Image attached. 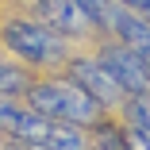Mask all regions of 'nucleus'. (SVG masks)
Instances as JSON below:
<instances>
[{
  "mask_svg": "<svg viewBox=\"0 0 150 150\" xmlns=\"http://www.w3.org/2000/svg\"><path fill=\"white\" fill-rule=\"evenodd\" d=\"M0 131L27 146H85V135L77 131V123L50 119L35 108L27 112V108L12 104V96H0Z\"/></svg>",
  "mask_w": 150,
  "mask_h": 150,
  "instance_id": "obj_1",
  "label": "nucleus"
},
{
  "mask_svg": "<svg viewBox=\"0 0 150 150\" xmlns=\"http://www.w3.org/2000/svg\"><path fill=\"white\" fill-rule=\"evenodd\" d=\"M27 100H31L35 112L50 115V119H62V123H96L100 119V104L85 93V88L69 77V81H39V85H27Z\"/></svg>",
  "mask_w": 150,
  "mask_h": 150,
  "instance_id": "obj_2",
  "label": "nucleus"
},
{
  "mask_svg": "<svg viewBox=\"0 0 150 150\" xmlns=\"http://www.w3.org/2000/svg\"><path fill=\"white\" fill-rule=\"evenodd\" d=\"M123 4H127L131 12H139V16H146V19H150V0H123Z\"/></svg>",
  "mask_w": 150,
  "mask_h": 150,
  "instance_id": "obj_11",
  "label": "nucleus"
},
{
  "mask_svg": "<svg viewBox=\"0 0 150 150\" xmlns=\"http://www.w3.org/2000/svg\"><path fill=\"white\" fill-rule=\"evenodd\" d=\"M115 31H119V39L139 54V62L150 69V19L139 16V12H131L123 4V12H119V19H115Z\"/></svg>",
  "mask_w": 150,
  "mask_h": 150,
  "instance_id": "obj_7",
  "label": "nucleus"
},
{
  "mask_svg": "<svg viewBox=\"0 0 150 150\" xmlns=\"http://www.w3.org/2000/svg\"><path fill=\"white\" fill-rule=\"evenodd\" d=\"M69 77L100 108H115V104H123V96H127V88L115 81V73L104 66V58H73V62H69Z\"/></svg>",
  "mask_w": 150,
  "mask_h": 150,
  "instance_id": "obj_4",
  "label": "nucleus"
},
{
  "mask_svg": "<svg viewBox=\"0 0 150 150\" xmlns=\"http://www.w3.org/2000/svg\"><path fill=\"white\" fill-rule=\"evenodd\" d=\"M35 16L58 35H88V27H93V19L85 16L77 0H35Z\"/></svg>",
  "mask_w": 150,
  "mask_h": 150,
  "instance_id": "obj_6",
  "label": "nucleus"
},
{
  "mask_svg": "<svg viewBox=\"0 0 150 150\" xmlns=\"http://www.w3.org/2000/svg\"><path fill=\"white\" fill-rule=\"evenodd\" d=\"M16 93H27V77H23V69L0 62V96H16Z\"/></svg>",
  "mask_w": 150,
  "mask_h": 150,
  "instance_id": "obj_10",
  "label": "nucleus"
},
{
  "mask_svg": "<svg viewBox=\"0 0 150 150\" xmlns=\"http://www.w3.org/2000/svg\"><path fill=\"white\" fill-rule=\"evenodd\" d=\"M4 42H8V50H16L19 58L39 62V66L66 62V42L46 23H8L4 27Z\"/></svg>",
  "mask_w": 150,
  "mask_h": 150,
  "instance_id": "obj_3",
  "label": "nucleus"
},
{
  "mask_svg": "<svg viewBox=\"0 0 150 150\" xmlns=\"http://www.w3.org/2000/svg\"><path fill=\"white\" fill-rule=\"evenodd\" d=\"M77 4L85 8V16L93 19V27H100V31H115V19L123 12V0H77Z\"/></svg>",
  "mask_w": 150,
  "mask_h": 150,
  "instance_id": "obj_8",
  "label": "nucleus"
},
{
  "mask_svg": "<svg viewBox=\"0 0 150 150\" xmlns=\"http://www.w3.org/2000/svg\"><path fill=\"white\" fill-rule=\"evenodd\" d=\"M100 58H104V66L115 73V81L123 85L131 96H142V93H150V69L139 62V54H135L127 42H123V46H108Z\"/></svg>",
  "mask_w": 150,
  "mask_h": 150,
  "instance_id": "obj_5",
  "label": "nucleus"
},
{
  "mask_svg": "<svg viewBox=\"0 0 150 150\" xmlns=\"http://www.w3.org/2000/svg\"><path fill=\"white\" fill-rule=\"evenodd\" d=\"M127 123L150 135V93H142V96H131V100H127Z\"/></svg>",
  "mask_w": 150,
  "mask_h": 150,
  "instance_id": "obj_9",
  "label": "nucleus"
}]
</instances>
